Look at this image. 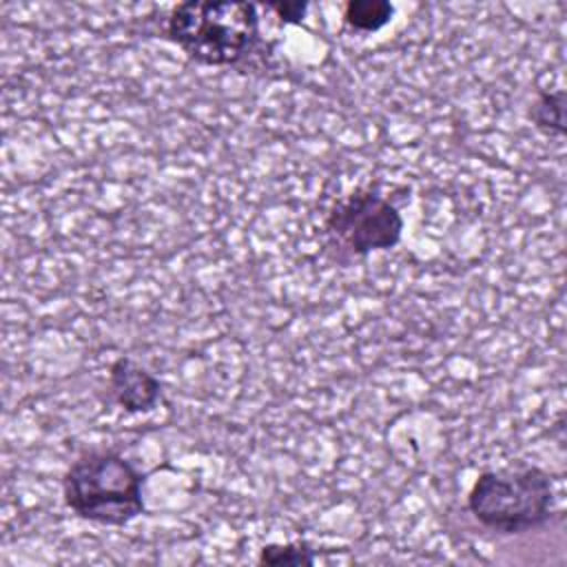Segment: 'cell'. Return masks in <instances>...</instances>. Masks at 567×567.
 <instances>
[{
    "label": "cell",
    "mask_w": 567,
    "mask_h": 567,
    "mask_svg": "<svg viewBox=\"0 0 567 567\" xmlns=\"http://www.w3.org/2000/svg\"><path fill=\"white\" fill-rule=\"evenodd\" d=\"M551 478L545 470L516 465L478 474L467 494V509L498 534H523L551 518Z\"/></svg>",
    "instance_id": "3"
},
{
    "label": "cell",
    "mask_w": 567,
    "mask_h": 567,
    "mask_svg": "<svg viewBox=\"0 0 567 567\" xmlns=\"http://www.w3.org/2000/svg\"><path fill=\"white\" fill-rule=\"evenodd\" d=\"M166 38L197 64H237L259 40L257 7L228 0L179 2L166 18Z\"/></svg>",
    "instance_id": "1"
},
{
    "label": "cell",
    "mask_w": 567,
    "mask_h": 567,
    "mask_svg": "<svg viewBox=\"0 0 567 567\" xmlns=\"http://www.w3.org/2000/svg\"><path fill=\"white\" fill-rule=\"evenodd\" d=\"M144 474L113 450H86L66 470V507L91 523L126 525L144 514Z\"/></svg>",
    "instance_id": "2"
},
{
    "label": "cell",
    "mask_w": 567,
    "mask_h": 567,
    "mask_svg": "<svg viewBox=\"0 0 567 567\" xmlns=\"http://www.w3.org/2000/svg\"><path fill=\"white\" fill-rule=\"evenodd\" d=\"M259 565H312L315 563V551L306 540L297 543H270L261 547Z\"/></svg>",
    "instance_id": "8"
},
{
    "label": "cell",
    "mask_w": 567,
    "mask_h": 567,
    "mask_svg": "<svg viewBox=\"0 0 567 567\" xmlns=\"http://www.w3.org/2000/svg\"><path fill=\"white\" fill-rule=\"evenodd\" d=\"M394 16V7L385 0H350L343 7V22L361 33L383 29Z\"/></svg>",
    "instance_id": "7"
},
{
    "label": "cell",
    "mask_w": 567,
    "mask_h": 567,
    "mask_svg": "<svg viewBox=\"0 0 567 567\" xmlns=\"http://www.w3.org/2000/svg\"><path fill=\"white\" fill-rule=\"evenodd\" d=\"M326 228L343 250L365 257L372 250H390L399 244L403 217L381 193L357 188L332 204Z\"/></svg>",
    "instance_id": "4"
},
{
    "label": "cell",
    "mask_w": 567,
    "mask_h": 567,
    "mask_svg": "<svg viewBox=\"0 0 567 567\" xmlns=\"http://www.w3.org/2000/svg\"><path fill=\"white\" fill-rule=\"evenodd\" d=\"M565 106H567V93L563 89L538 91L529 106V120L540 133L563 137L567 131Z\"/></svg>",
    "instance_id": "6"
},
{
    "label": "cell",
    "mask_w": 567,
    "mask_h": 567,
    "mask_svg": "<svg viewBox=\"0 0 567 567\" xmlns=\"http://www.w3.org/2000/svg\"><path fill=\"white\" fill-rule=\"evenodd\" d=\"M281 22H301L306 18L308 4L306 2H277L268 7Z\"/></svg>",
    "instance_id": "9"
},
{
    "label": "cell",
    "mask_w": 567,
    "mask_h": 567,
    "mask_svg": "<svg viewBox=\"0 0 567 567\" xmlns=\"http://www.w3.org/2000/svg\"><path fill=\"white\" fill-rule=\"evenodd\" d=\"M109 394L126 412H151L162 399V383L131 357H117L109 370Z\"/></svg>",
    "instance_id": "5"
}]
</instances>
